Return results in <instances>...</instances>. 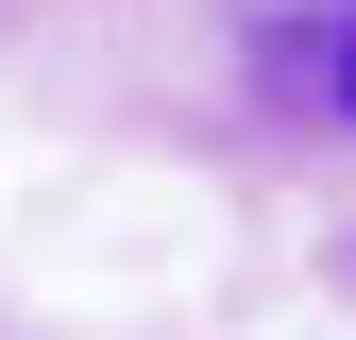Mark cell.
<instances>
[{
  "mask_svg": "<svg viewBox=\"0 0 356 340\" xmlns=\"http://www.w3.org/2000/svg\"><path fill=\"white\" fill-rule=\"evenodd\" d=\"M305 34H323V102L356 119V17H305Z\"/></svg>",
  "mask_w": 356,
  "mask_h": 340,
  "instance_id": "obj_1",
  "label": "cell"
}]
</instances>
